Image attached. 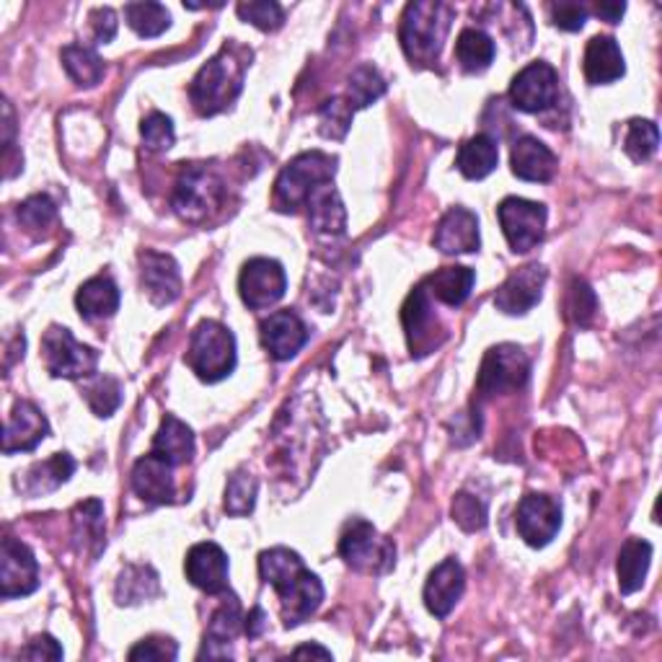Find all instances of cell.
Wrapping results in <instances>:
<instances>
[{"label": "cell", "instance_id": "55", "mask_svg": "<svg viewBox=\"0 0 662 662\" xmlns=\"http://www.w3.org/2000/svg\"><path fill=\"white\" fill-rule=\"evenodd\" d=\"M293 658H321V660H331V652L319 648V644H305V648H298L293 652Z\"/></svg>", "mask_w": 662, "mask_h": 662}, {"label": "cell", "instance_id": "30", "mask_svg": "<svg viewBox=\"0 0 662 662\" xmlns=\"http://www.w3.org/2000/svg\"><path fill=\"white\" fill-rule=\"evenodd\" d=\"M652 559V543L642 539H629L619 554L616 574H619V588L624 595H632L636 590H642L644 578H648Z\"/></svg>", "mask_w": 662, "mask_h": 662}, {"label": "cell", "instance_id": "26", "mask_svg": "<svg viewBox=\"0 0 662 662\" xmlns=\"http://www.w3.org/2000/svg\"><path fill=\"white\" fill-rule=\"evenodd\" d=\"M309 223L317 233H327V235H342L347 228V210L339 192L334 189L331 181H324L313 189L309 202Z\"/></svg>", "mask_w": 662, "mask_h": 662}, {"label": "cell", "instance_id": "36", "mask_svg": "<svg viewBox=\"0 0 662 662\" xmlns=\"http://www.w3.org/2000/svg\"><path fill=\"white\" fill-rule=\"evenodd\" d=\"M83 399L97 417H112L122 404V383L114 375L93 373L83 383Z\"/></svg>", "mask_w": 662, "mask_h": 662}, {"label": "cell", "instance_id": "25", "mask_svg": "<svg viewBox=\"0 0 662 662\" xmlns=\"http://www.w3.org/2000/svg\"><path fill=\"white\" fill-rule=\"evenodd\" d=\"M626 73L624 54L613 37H593L585 50V78L593 86L619 81Z\"/></svg>", "mask_w": 662, "mask_h": 662}, {"label": "cell", "instance_id": "53", "mask_svg": "<svg viewBox=\"0 0 662 662\" xmlns=\"http://www.w3.org/2000/svg\"><path fill=\"white\" fill-rule=\"evenodd\" d=\"M624 11H626V3H619V0H603V3L593 6V13L601 16V19L609 23H619Z\"/></svg>", "mask_w": 662, "mask_h": 662}, {"label": "cell", "instance_id": "22", "mask_svg": "<svg viewBox=\"0 0 662 662\" xmlns=\"http://www.w3.org/2000/svg\"><path fill=\"white\" fill-rule=\"evenodd\" d=\"M132 490L143 502L151 504H165L177 494V484H173V467L161 455L148 453L132 467Z\"/></svg>", "mask_w": 662, "mask_h": 662}, {"label": "cell", "instance_id": "31", "mask_svg": "<svg viewBox=\"0 0 662 662\" xmlns=\"http://www.w3.org/2000/svg\"><path fill=\"white\" fill-rule=\"evenodd\" d=\"M496 161H500V148H496L494 138L479 132V136L469 138L467 143L461 146L455 165H459L463 177L479 181L490 177V173L496 169Z\"/></svg>", "mask_w": 662, "mask_h": 662}, {"label": "cell", "instance_id": "45", "mask_svg": "<svg viewBox=\"0 0 662 662\" xmlns=\"http://www.w3.org/2000/svg\"><path fill=\"white\" fill-rule=\"evenodd\" d=\"M451 515L455 523H459L463 531L474 533V531H482L487 525V508L484 502L479 500V496L469 494V492H459L453 496V508H451Z\"/></svg>", "mask_w": 662, "mask_h": 662}, {"label": "cell", "instance_id": "32", "mask_svg": "<svg viewBox=\"0 0 662 662\" xmlns=\"http://www.w3.org/2000/svg\"><path fill=\"white\" fill-rule=\"evenodd\" d=\"M73 471H76V461L70 459L68 453H54L52 459H47L29 469L23 490H27V494L31 496L54 492L58 487H62L70 477H73Z\"/></svg>", "mask_w": 662, "mask_h": 662}, {"label": "cell", "instance_id": "7", "mask_svg": "<svg viewBox=\"0 0 662 662\" xmlns=\"http://www.w3.org/2000/svg\"><path fill=\"white\" fill-rule=\"evenodd\" d=\"M531 375V360L518 344H496L487 350L477 378V393L482 399H494L500 393L520 391Z\"/></svg>", "mask_w": 662, "mask_h": 662}, {"label": "cell", "instance_id": "38", "mask_svg": "<svg viewBox=\"0 0 662 662\" xmlns=\"http://www.w3.org/2000/svg\"><path fill=\"white\" fill-rule=\"evenodd\" d=\"M124 19L138 31L140 37H161L171 27V13L161 3H128L124 6Z\"/></svg>", "mask_w": 662, "mask_h": 662}, {"label": "cell", "instance_id": "51", "mask_svg": "<svg viewBox=\"0 0 662 662\" xmlns=\"http://www.w3.org/2000/svg\"><path fill=\"white\" fill-rule=\"evenodd\" d=\"M89 19H91V29H93V37H97V42L99 44L112 42L117 34V13L112 8H93Z\"/></svg>", "mask_w": 662, "mask_h": 662}, {"label": "cell", "instance_id": "2", "mask_svg": "<svg viewBox=\"0 0 662 662\" xmlns=\"http://www.w3.org/2000/svg\"><path fill=\"white\" fill-rule=\"evenodd\" d=\"M239 47H223L208 66L200 68L189 86V99L202 117H212L223 112L235 101L243 89V73H247V60L239 58Z\"/></svg>", "mask_w": 662, "mask_h": 662}, {"label": "cell", "instance_id": "3", "mask_svg": "<svg viewBox=\"0 0 662 662\" xmlns=\"http://www.w3.org/2000/svg\"><path fill=\"white\" fill-rule=\"evenodd\" d=\"M337 173V159L321 151L301 153L298 159L290 161L285 169L280 171L278 181H274V208L280 212H298L305 208L313 189L324 181H331Z\"/></svg>", "mask_w": 662, "mask_h": 662}, {"label": "cell", "instance_id": "19", "mask_svg": "<svg viewBox=\"0 0 662 662\" xmlns=\"http://www.w3.org/2000/svg\"><path fill=\"white\" fill-rule=\"evenodd\" d=\"M463 588H467V572L455 559H445L430 572L428 585H424V605L435 619L451 616V611L459 605Z\"/></svg>", "mask_w": 662, "mask_h": 662}, {"label": "cell", "instance_id": "54", "mask_svg": "<svg viewBox=\"0 0 662 662\" xmlns=\"http://www.w3.org/2000/svg\"><path fill=\"white\" fill-rule=\"evenodd\" d=\"M264 629H267V613L262 609H251L247 616V634L262 636Z\"/></svg>", "mask_w": 662, "mask_h": 662}, {"label": "cell", "instance_id": "1", "mask_svg": "<svg viewBox=\"0 0 662 662\" xmlns=\"http://www.w3.org/2000/svg\"><path fill=\"white\" fill-rule=\"evenodd\" d=\"M455 11L448 3L438 0H420L409 3L401 16L399 39L412 66H432L443 50L448 31H451Z\"/></svg>", "mask_w": 662, "mask_h": 662}, {"label": "cell", "instance_id": "5", "mask_svg": "<svg viewBox=\"0 0 662 662\" xmlns=\"http://www.w3.org/2000/svg\"><path fill=\"white\" fill-rule=\"evenodd\" d=\"M225 197V184L208 165H184L173 184V212L187 223H202L220 208Z\"/></svg>", "mask_w": 662, "mask_h": 662}, {"label": "cell", "instance_id": "24", "mask_svg": "<svg viewBox=\"0 0 662 662\" xmlns=\"http://www.w3.org/2000/svg\"><path fill=\"white\" fill-rule=\"evenodd\" d=\"M512 173L523 181H535V184H546L556 173V156L543 146L539 138L523 136L515 140L510 156Z\"/></svg>", "mask_w": 662, "mask_h": 662}, {"label": "cell", "instance_id": "10", "mask_svg": "<svg viewBox=\"0 0 662 662\" xmlns=\"http://www.w3.org/2000/svg\"><path fill=\"white\" fill-rule=\"evenodd\" d=\"M288 290V274L282 270L280 262L267 257H257L249 259L243 264V270L239 274V293L241 301L249 305V309L262 311L270 309L285 295Z\"/></svg>", "mask_w": 662, "mask_h": 662}, {"label": "cell", "instance_id": "47", "mask_svg": "<svg viewBox=\"0 0 662 662\" xmlns=\"http://www.w3.org/2000/svg\"><path fill=\"white\" fill-rule=\"evenodd\" d=\"M239 16L262 31L280 29L282 21H285V13H282V8L274 3V0H249V3H239Z\"/></svg>", "mask_w": 662, "mask_h": 662}, {"label": "cell", "instance_id": "42", "mask_svg": "<svg viewBox=\"0 0 662 662\" xmlns=\"http://www.w3.org/2000/svg\"><path fill=\"white\" fill-rule=\"evenodd\" d=\"M257 479L251 474H243V471H235V474L228 479L225 487V512H231L235 518L249 515L254 510L257 502Z\"/></svg>", "mask_w": 662, "mask_h": 662}, {"label": "cell", "instance_id": "8", "mask_svg": "<svg viewBox=\"0 0 662 662\" xmlns=\"http://www.w3.org/2000/svg\"><path fill=\"white\" fill-rule=\"evenodd\" d=\"M42 360L50 375L78 381V378H89L97 373L99 352L93 347L76 342L70 329L50 327L42 337Z\"/></svg>", "mask_w": 662, "mask_h": 662}, {"label": "cell", "instance_id": "49", "mask_svg": "<svg viewBox=\"0 0 662 662\" xmlns=\"http://www.w3.org/2000/svg\"><path fill=\"white\" fill-rule=\"evenodd\" d=\"M179 648L173 640H165V636H148V640L138 642L136 648L128 652L132 662H161V660H177Z\"/></svg>", "mask_w": 662, "mask_h": 662}, {"label": "cell", "instance_id": "14", "mask_svg": "<svg viewBox=\"0 0 662 662\" xmlns=\"http://www.w3.org/2000/svg\"><path fill=\"white\" fill-rule=\"evenodd\" d=\"M401 324H404L407 331L409 350H412L417 358L435 352L440 347L435 334L438 331L443 334V329H440V321L435 311H432L430 293L424 285H417L412 293H409L404 309H401Z\"/></svg>", "mask_w": 662, "mask_h": 662}, {"label": "cell", "instance_id": "40", "mask_svg": "<svg viewBox=\"0 0 662 662\" xmlns=\"http://www.w3.org/2000/svg\"><path fill=\"white\" fill-rule=\"evenodd\" d=\"M660 146V130L655 122L650 120H632L626 124L624 151L634 163L650 161L658 153Z\"/></svg>", "mask_w": 662, "mask_h": 662}, {"label": "cell", "instance_id": "29", "mask_svg": "<svg viewBox=\"0 0 662 662\" xmlns=\"http://www.w3.org/2000/svg\"><path fill=\"white\" fill-rule=\"evenodd\" d=\"M76 305L83 319L89 321L109 319L114 317L117 309H120V290H117L112 278L99 274V278H91L89 282H83L76 295Z\"/></svg>", "mask_w": 662, "mask_h": 662}, {"label": "cell", "instance_id": "43", "mask_svg": "<svg viewBox=\"0 0 662 662\" xmlns=\"http://www.w3.org/2000/svg\"><path fill=\"white\" fill-rule=\"evenodd\" d=\"M566 319L574 321L578 327H588L590 321L595 319L598 311V298L593 293V288L588 285L585 280H572L570 290H566Z\"/></svg>", "mask_w": 662, "mask_h": 662}, {"label": "cell", "instance_id": "11", "mask_svg": "<svg viewBox=\"0 0 662 662\" xmlns=\"http://www.w3.org/2000/svg\"><path fill=\"white\" fill-rule=\"evenodd\" d=\"M559 99V76L549 62H531L510 83L512 107L525 114H539Z\"/></svg>", "mask_w": 662, "mask_h": 662}, {"label": "cell", "instance_id": "39", "mask_svg": "<svg viewBox=\"0 0 662 662\" xmlns=\"http://www.w3.org/2000/svg\"><path fill=\"white\" fill-rule=\"evenodd\" d=\"M73 525H76V539H83L86 546L93 543V549L104 546V504L99 500L81 502L73 510Z\"/></svg>", "mask_w": 662, "mask_h": 662}, {"label": "cell", "instance_id": "52", "mask_svg": "<svg viewBox=\"0 0 662 662\" xmlns=\"http://www.w3.org/2000/svg\"><path fill=\"white\" fill-rule=\"evenodd\" d=\"M23 660H62V648L60 642L50 634L37 636V640L29 642V648L21 650Z\"/></svg>", "mask_w": 662, "mask_h": 662}, {"label": "cell", "instance_id": "21", "mask_svg": "<svg viewBox=\"0 0 662 662\" xmlns=\"http://www.w3.org/2000/svg\"><path fill=\"white\" fill-rule=\"evenodd\" d=\"M140 282L156 305H169L181 295V274L173 257L161 251L140 254Z\"/></svg>", "mask_w": 662, "mask_h": 662}, {"label": "cell", "instance_id": "48", "mask_svg": "<svg viewBox=\"0 0 662 662\" xmlns=\"http://www.w3.org/2000/svg\"><path fill=\"white\" fill-rule=\"evenodd\" d=\"M140 136H143V143L151 148V151H169L173 146V122L171 117H165L161 112L148 114L143 124H140Z\"/></svg>", "mask_w": 662, "mask_h": 662}, {"label": "cell", "instance_id": "33", "mask_svg": "<svg viewBox=\"0 0 662 662\" xmlns=\"http://www.w3.org/2000/svg\"><path fill=\"white\" fill-rule=\"evenodd\" d=\"M60 60H62V68H66V73L73 78L76 86H83V89H93V86L104 78V60H101L97 50H91V47L86 44L62 47Z\"/></svg>", "mask_w": 662, "mask_h": 662}, {"label": "cell", "instance_id": "44", "mask_svg": "<svg viewBox=\"0 0 662 662\" xmlns=\"http://www.w3.org/2000/svg\"><path fill=\"white\" fill-rule=\"evenodd\" d=\"M16 215H19V223L27 228V231L39 233L54 223L58 208H54V202L47 194H34L19 204Z\"/></svg>", "mask_w": 662, "mask_h": 662}, {"label": "cell", "instance_id": "34", "mask_svg": "<svg viewBox=\"0 0 662 662\" xmlns=\"http://www.w3.org/2000/svg\"><path fill=\"white\" fill-rule=\"evenodd\" d=\"M496 47L490 34L479 29H463L455 42V60L467 73H482L492 66Z\"/></svg>", "mask_w": 662, "mask_h": 662}, {"label": "cell", "instance_id": "18", "mask_svg": "<svg viewBox=\"0 0 662 662\" xmlns=\"http://www.w3.org/2000/svg\"><path fill=\"white\" fill-rule=\"evenodd\" d=\"M50 435V422L31 401H16L3 432V453H29Z\"/></svg>", "mask_w": 662, "mask_h": 662}, {"label": "cell", "instance_id": "13", "mask_svg": "<svg viewBox=\"0 0 662 662\" xmlns=\"http://www.w3.org/2000/svg\"><path fill=\"white\" fill-rule=\"evenodd\" d=\"M515 525L528 546L543 549L562 528V508L549 494H525L518 504Z\"/></svg>", "mask_w": 662, "mask_h": 662}, {"label": "cell", "instance_id": "35", "mask_svg": "<svg viewBox=\"0 0 662 662\" xmlns=\"http://www.w3.org/2000/svg\"><path fill=\"white\" fill-rule=\"evenodd\" d=\"M159 595V574L151 566L130 564L117 580V603L136 605Z\"/></svg>", "mask_w": 662, "mask_h": 662}, {"label": "cell", "instance_id": "9", "mask_svg": "<svg viewBox=\"0 0 662 662\" xmlns=\"http://www.w3.org/2000/svg\"><path fill=\"white\" fill-rule=\"evenodd\" d=\"M502 233L508 239L510 249L518 254H525L533 247H539L546 233V208L541 202L523 200V197H508L496 208Z\"/></svg>", "mask_w": 662, "mask_h": 662}, {"label": "cell", "instance_id": "46", "mask_svg": "<svg viewBox=\"0 0 662 662\" xmlns=\"http://www.w3.org/2000/svg\"><path fill=\"white\" fill-rule=\"evenodd\" d=\"M352 112L354 109L347 104V99H329L327 104L319 109L321 132H324L327 138L342 140L352 124Z\"/></svg>", "mask_w": 662, "mask_h": 662}, {"label": "cell", "instance_id": "23", "mask_svg": "<svg viewBox=\"0 0 662 662\" xmlns=\"http://www.w3.org/2000/svg\"><path fill=\"white\" fill-rule=\"evenodd\" d=\"M432 243L443 254H471L479 249V218L467 208H451L438 223Z\"/></svg>", "mask_w": 662, "mask_h": 662}, {"label": "cell", "instance_id": "4", "mask_svg": "<svg viewBox=\"0 0 662 662\" xmlns=\"http://www.w3.org/2000/svg\"><path fill=\"white\" fill-rule=\"evenodd\" d=\"M187 365L204 383H218L235 368V339L220 321H200L192 331L187 350Z\"/></svg>", "mask_w": 662, "mask_h": 662}, {"label": "cell", "instance_id": "17", "mask_svg": "<svg viewBox=\"0 0 662 662\" xmlns=\"http://www.w3.org/2000/svg\"><path fill=\"white\" fill-rule=\"evenodd\" d=\"M184 572L187 580L192 582L194 588L204 590V593L220 595L228 590V556L218 543H194V546L187 551Z\"/></svg>", "mask_w": 662, "mask_h": 662}, {"label": "cell", "instance_id": "15", "mask_svg": "<svg viewBox=\"0 0 662 662\" xmlns=\"http://www.w3.org/2000/svg\"><path fill=\"white\" fill-rule=\"evenodd\" d=\"M280 598V611L285 626H301L303 621H309L313 613L319 611L321 601H324V585L311 570H303L295 574L293 580L274 590Z\"/></svg>", "mask_w": 662, "mask_h": 662}, {"label": "cell", "instance_id": "12", "mask_svg": "<svg viewBox=\"0 0 662 662\" xmlns=\"http://www.w3.org/2000/svg\"><path fill=\"white\" fill-rule=\"evenodd\" d=\"M39 588V564L34 551L19 539L6 535L0 546V595L11 598L31 595Z\"/></svg>", "mask_w": 662, "mask_h": 662}, {"label": "cell", "instance_id": "28", "mask_svg": "<svg viewBox=\"0 0 662 662\" xmlns=\"http://www.w3.org/2000/svg\"><path fill=\"white\" fill-rule=\"evenodd\" d=\"M474 282H477V274L474 270H469V267H443V270L430 274L422 285L428 288L430 298H438L440 303L451 305V309H459V305L469 301Z\"/></svg>", "mask_w": 662, "mask_h": 662}, {"label": "cell", "instance_id": "16", "mask_svg": "<svg viewBox=\"0 0 662 662\" xmlns=\"http://www.w3.org/2000/svg\"><path fill=\"white\" fill-rule=\"evenodd\" d=\"M543 285H546V270L541 264H525L510 274L496 290L494 305L496 311L508 313V317H520L528 313L535 303L541 301Z\"/></svg>", "mask_w": 662, "mask_h": 662}, {"label": "cell", "instance_id": "50", "mask_svg": "<svg viewBox=\"0 0 662 662\" xmlns=\"http://www.w3.org/2000/svg\"><path fill=\"white\" fill-rule=\"evenodd\" d=\"M585 19H588V8L580 3H572V0H562V3L551 6V21H554V27L564 31H580L585 27Z\"/></svg>", "mask_w": 662, "mask_h": 662}, {"label": "cell", "instance_id": "6", "mask_svg": "<svg viewBox=\"0 0 662 662\" xmlns=\"http://www.w3.org/2000/svg\"><path fill=\"white\" fill-rule=\"evenodd\" d=\"M339 554L352 570L368 574H385L397 564V546L370 525L368 520H352L347 523L339 539Z\"/></svg>", "mask_w": 662, "mask_h": 662}, {"label": "cell", "instance_id": "20", "mask_svg": "<svg viewBox=\"0 0 662 662\" xmlns=\"http://www.w3.org/2000/svg\"><path fill=\"white\" fill-rule=\"evenodd\" d=\"M309 342V327L293 311H274L262 321V344L274 360H290Z\"/></svg>", "mask_w": 662, "mask_h": 662}, {"label": "cell", "instance_id": "41", "mask_svg": "<svg viewBox=\"0 0 662 662\" xmlns=\"http://www.w3.org/2000/svg\"><path fill=\"white\" fill-rule=\"evenodd\" d=\"M241 605L235 601V595H231L212 613L208 634H204V644H225L228 648V642L241 632Z\"/></svg>", "mask_w": 662, "mask_h": 662}, {"label": "cell", "instance_id": "27", "mask_svg": "<svg viewBox=\"0 0 662 662\" xmlns=\"http://www.w3.org/2000/svg\"><path fill=\"white\" fill-rule=\"evenodd\" d=\"M151 453L161 455L171 467H184L194 455V432L179 417L165 414L159 432L153 438Z\"/></svg>", "mask_w": 662, "mask_h": 662}, {"label": "cell", "instance_id": "37", "mask_svg": "<svg viewBox=\"0 0 662 662\" xmlns=\"http://www.w3.org/2000/svg\"><path fill=\"white\" fill-rule=\"evenodd\" d=\"M385 93V81L373 66L354 68L347 83V104L352 109H365Z\"/></svg>", "mask_w": 662, "mask_h": 662}]
</instances>
